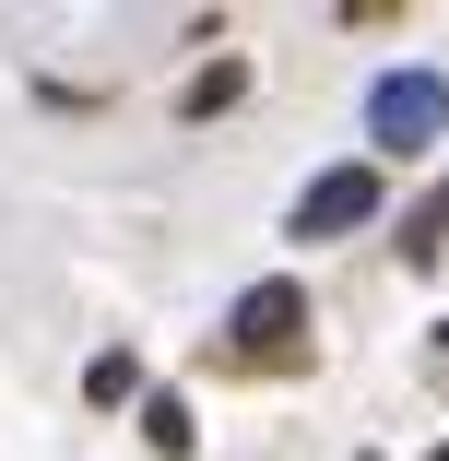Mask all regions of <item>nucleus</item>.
<instances>
[{
    "label": "nucleus",
    "mask_w": 449,
    "mask_h": 461,
    "mask_svg": "<svg viewBox=\"0 0 449 461\" xmlns=\"http://www.w3.org/2000/svg\"><path fill=\"white\" fill-rule=\"evenodd\" d=\"M367 131H379V154H426V142L449 131V83H437V71H379Z\"/></svg>",
    "instance_id": "1"
},
{
    "label": "nucleus",
    "mask_w": 449,
    "mask_h": 461,
    "mask_svg": "<svg viewBox=\"0 0 449 461\" xmlns=\"http://www.w3.org/2000/svg\"><path fill=\"white\" fill-rule=\"evenodd\" d=\"M437 366H449V331H437Z\"/></svg>",
    "instance_id": "7"
},
{
    "label": "nucleus",
    "mask_w": 449,
    "mask_h": 461,
    "mask_svg": "<svg viewBox=\"0 0 449 461\" xmlns=\"http://www.w3.org/2000/svg\"><path fill=\"white\" fill-rule=\"evenodd\" d=\"M379 213V166H331V177H308V202H296V237H355Z\"/></svg>",
    "instance_id": "2"
},
{
    "label": "nucleus",
    "mask_w": 449,
    "mask_h": 461,
    "mask_svg": "<svg viewBox=\"0 0 449 461\" xmlns=\"http://www.w3.org/2000/svg\"><path fill=\"white\" fill-rule=\"evenodd\" d=\"M142 438H154V449H166V461H190V414H177V402H166V391H154V402H142Z\"/></svg>",
    "instance_id": "4"
},
{
    "label": "nucleus",
    "mask_w": 449,
    "mask_h": 461,
    "mask_svg": "<svg viewBox=\"0 0 449 461\" xmlns=\"http://www.w3.org/2000/svg\"><path fill=\"white\" fill-rule=\"evenodd\" d=\"M237 83H248V71H237V59H213V71L190 83V107H202V119H213V107H237Z\"/></svg>",
    "instance_id": "5"
},
{
    "label": "nucleus",
    "mask_w": 449,
    "mask_h": 461,
    "mask_svg": "<svg viewBox=\"0 0 449 461\" xmlns=\"http://www.w3.org/2000/svg\"><path fill=\"white\" fill-rule=\"evenodd\" d=\"M437 461H449V449H437Z\"/></svg>",
    "instance_id": "8"
},
{
    "label": "nucleus",
    "mask_w": 449,
    "mask_h": 461,
    "mask_svg": "<svg viewBox=\"0 0 449 461\" xmlns=\"http://www.w3.org/2000/svg\"><path fill=\"white\" fill-rule=\"evenodd\" d=\"M437 225H449V190H437V202H426V237H437ZM426 237H414V249H426Z\"/></svg>",
    "instance_id": "6"
},
{
    "label": "nucleus",
    "mask_w": 449,
    "mask_h": 461,
    "mask_svg": "<svg viewBox=\"0 0 449 461\" xmlns=\"http://www.w3.org/2000/svg\"><path fill=\"white\" fill-rule=\"evenodd\" d=\"M296 320H308V296H296V285H248V296H237V355L296 366Z\"/></svg>",
    "instance_id": "3"
}]
</instances>
